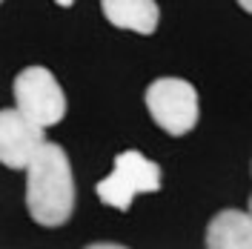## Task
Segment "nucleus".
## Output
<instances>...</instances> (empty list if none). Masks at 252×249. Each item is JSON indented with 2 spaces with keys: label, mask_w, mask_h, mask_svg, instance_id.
Returning a JSON list of instances; mask_svg holds the SVG:
<instances>
[{
  "label": "nucleus",
  "mask_w": 252,
  "mask_h": 249,
  "mask_svg": "<svg viewBox=\"0 0 252 249\" xmlns=\"http://www.w3.org/2000/svg\"><path fill=\"white\" fill-rule=\"evenodd\" d=\"M55 3H58V6H63V9H66V6H72L75 0H55Z\"/></svg>",
  "instance_id": "9d476101"
},
{
  "label": "nucleus",
  "mask_w": 252,
  "mask_h": 249,
  "mask_svg": "<svg viewBox=\"0 0 252 249\" xmlns=\"http://www.w3.org/2000/svg\"><path fill=\"white\" fill-rule=\"evenodd\" d=\"M26 206L34 223L55 229L75 212V178L63 146L46 140L26 169Z\"/></svg>",
  "instance_id": "f257e3e1"
},
{
  "label": "nucleus",
  "mask_w": 252,
  "mask_h": 249,
  "mask_svg": "<svg viewBox=\"0 0 252 249\" xmlns=\"http://www.w3.org/2000/svg\"><path fill=\"white\" fill-rule=\"evenodd\" d=\"M158 189H160V166L155 160L143 157L138 149H129L115 157L112 172L94 187V192L103 206H115V209L126 212L135 195L158 192Z\"/></svg>",
  "instance_id": "7ed1b4c3"
},
{
  "label": "nucleus",
  "mask_w": 252,
  "mask_h": 249,
  "mask_svg": "<svg viewBox=\"0 0 252 249\" xmlns=\"http://www.w3.org/2000/svg\"><path fill=\"white\" fill-rule=\"evenodd\" d=\"M92 249H121V244H92Z\"/></svg>",
  "instance_id": "6e6552de"
},
{
  "label": "nucleus",
  "mask_w": 252,
  "mask_h": 249,
  "mask_svg": "<svg viewBox=\"0 0 252 249\" xmlns=\"http://www.w3.org/2000/svg\"><path fill=\"white\" fill-rule=\"evenodd\" d=\"M238 6H241L244 12H250V15H252V0H238Z\"/></svg>",
  "instance_id": "1a4fd4ad"
},
{
  "label": "nucleus",
  "mask_w": 252,
  "mask_h": 249,
  "mask_svg": "<svg viewBox=\"0 0 252 249\" xmlns=\"http://www.w3.org/2000/svg\"><path fill=\"white\" fill-rule=\"evenodd\" d=\"M250 212H252V198H250Z\"/></svg>",
  "instance_id": "9b49d317"
},
{
  "label": "nucleus",
  "mask_w": 252,
  "mask_h": 249,
  "mask_svg": "<svg viewBox=\"0 0 252 249\" xmlns=\"http://www.w3.org/2000/svg\"><path fill=\"white\" fill-rule=\"evenodd\" d=\"M100 9L112 26L138 34H155L160 20L155 0H100Z\"/></svg>",
  "instance_id": "0eeeda50"
},
{
  "label": "nucleus",
  "mask_w": 252,
  "mask_h": 249,
  "mask_svg": "<svg viewBox=\"0 0 252 249\" xmlns=\"http://www.w3.org/2000/svg\"><path fill=\"white\" fill-rule=\"evenodd\" d=\"M146 109L166 135L181 138L192 132L201 118L198 89L184 78H158L146 89Z\"/></svg>",
  "instance_id": "f03ea898"
},
{
  "label": "nucleus",
  "mask_w": 252,
  "mask_h": 249,
  "mask_svg": "<svg viewBox=\"0 0 252 249\" xmlns=\"http://www.w3.org/2000/svg\"><path fill=\"white\" fill-rule=\"evenodd\" d=\"M43 129L46 126L34 124L17 106L0 112V160H3V166L29 169L32 157L37 155V149L46 143Z\"/></svg>",
  "instance_id": "39448f33"
},
{
  "label": "nucleus",
  "mask_w": 252,
  "mask_h": 249,
  "mask_svg": "<svg viewBox=\"0 0 252 249\" xmlns=\"http://www.w3.org/2000/svg\"><path fill=\"white\" fill-rule=\"evenodd\" d=\"M17 109L40 126H55L66 115V94L58 78L43 66H29L15 78Z\"/></svg>",
  "instance_id": "20e7f679"
},
{
  "label": "nucleus",
  "mask_w": 252,
  "mask_h": 249,
  "mask_svg": "<svg viewBox=\"0 0 252 249\" xmlns=\"http://www.w3.org/2000/svg\"><path fill=\"white\" fill-rule=\"evenodd\" d=\"M209 249H252V212L241 209H220L206 226Z\"/></svg>",
  "instance_id": "423d86ee"
}]
</instances>
